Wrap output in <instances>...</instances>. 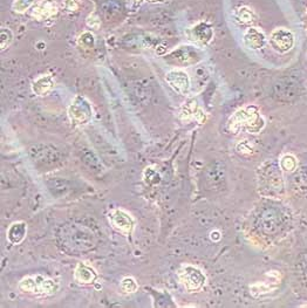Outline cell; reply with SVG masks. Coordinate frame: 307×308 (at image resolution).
<instances>
[{
  "mask_svg": "<svg viewBox=\"0 0 307 308\" xmlns=\"http://www.w3.org/2000/svg\"><path fill=\"white\" fill-rule=\"evenodd\" d=\"M60 238L62 239L63 245L73 251H89L96 244L94 233L87 228L76 224L63 226Z\"/></svg>",
  "mask_w": 307,
  "mask_h": 308,
  "instance_id": "obj_1",
  "label": "cell"
},
{
  "mask_svg": "<svg viewBox=\"0 0 307 308\" xmlns=\"http://www.w3.org/2000/svg\"><path fill=\"white\" fill-rule=\"evenodd\" d=\"M19 289L24 293H28V294L52 296L58 292L59 285L53 279L46 278L41 274H34L21 279L19 282Z\"/></svg>",
  "mask_w": 307,
  "mask_h": 308,
  "instance_id": "obj_2",
  "label": "cell"
},
{
  "mask_svg": "<svg viewBox=\"0 0 307 308\" xmlns=\"http://www.w3.org/2000/svg\"><path fill=\"white\" fill-rule=\"evenodd\" d=\"M241 127H245L250 133H257L264 127V120L258 115L256 107H248L236 112L229 121L231 132H238Z\"/></svg>",
  "mask_w": 307,
  "mask_h": 308,
  "instance_id": "obj_3",
  "label": "cell"
},
{
  "mask_svg": "<svg viewBox=\"0 0 307 308\" xmlns=\"http://www.w3.org/2000/svg\"><path fill=\"white\" fill-rule=\"evenodd\" d=\"M202 49L191 45H181L164 56V61L172 66H191L203 59Z\"/></svg>",
  "mask_w": 307,
  "mask_h": 308,
  "instance_id": "obj_4",
  "label": "cell"
},
{
  "mask_svg": "<svg viewBox=\"0 0 307 308\" xmlns=\"http://www.w3.org/2000/svg\"><path fill=\"white\" fill-rule=\"evenodd\" d=\"M93 118L90 102L82 95H76L68 107V119L74 126L87 125Z\"/></svg>",
  "mask_w": 307,
  "mask_h": 308,
  "instance_id": "obj_5",
  "label": "cell"
},
{
  "mask_svg": "<svg viewBox=\"0 0 307 308\" xmlns=\"http://www.w3.org/2000/svg\"><path fill=\"white\" fill-rule=\"evenodd\" d=\"M178 278L182 285L190 292L198 291L206 284V275L197 267L185 265L178 271Z\"/></svg>",
  "mask_w": 307,
  "mask_h": 308,
  "instance_id": "obj_6",
  "label": "cell"
},
{
  "mask_svg": "<svg viewBox=\"0 0 307 308\" xmlns=\"http://www.w3.org/2000/svg\"><path fill=\"white\" fill-rule=\"evenodd\" d=\"M30 155L37 164L41 165H51L56 162H60L61 154L56 150L55 147L51 144H39L31 148Z\"/></svg>",
  "mask_w": 307,
  "mask_h": 308,
  "instance_id": "obj_7",
  "label": "cell"
},
{
  "mask_svg": "<svg viewBox=\"0 0 307 308\" xmlns=\"http://www.w3.org/2000/svg\"><path fill=\"white\" fill-rule=\"evenodd\" d=\"M108 219L112 228L115 229L118 232L125 236L132 235L134 226H135V221H134L132 215H129L127 211L122 210V209L112 210L108 215Z\"/></svg>",
  "mask_w": 307,
  "mask_h": 308,
  "instance_id": "obj_8",
  "label": "cell"
},
{
  "mask_svg": "<svg viewBox=\"0 0 307 308\" xmlns=\"http://www.w3.org/2000/svg\"><path fill=\"white\" fill-rule=\"evenodd\" d=\"M270 45L278 53H287L294 46V35L286 28H277L271 33Z\"/></svg>",
  "mask_w": 307,
  "mask_h": 308,
  "instance_id": "obj_9",
  "label": "cell"
},
{
  "mask_svg": "<svg viewBox=\"0 0 307 308\" xmlns=\"http://www.w3.org/2000/svg\"><path fill=\"white\" fill-rule=\"evenodd\" d=\"M165 80H167L169 86H170L177 94L183 95V96L189 94L191 82H190V77L188 75V73H185L184 70L172 69L170 72L167 73Z\"/></svg>",
  "mask_w": 307,
  "mask_h": 308,
  "instance_id": "obj_10",
  "label": "cell"
},
{
  "mask_svg": "<svg viewBox=\"0 0 307 308\" xmlns=\"http://www.w3.org/2000/svg\"><path fill=\"white\" fill-rule=\"evenodd\" d=\"M59 7L56 0H39L32 11V17L38 21L51 19L58 13Z\"/></svg>",
  "mask_w": 307,
  "mask_h": 308,
  "instance_id": "obj_11",
  "label": "cell"
},
{
  "mask_svg": "<svg viewBox=\"0 0 307 308\" xmlns=\"http://www.w3.org/2000/svg\"><path fill=\"white\" fill-rule=\"evenodd\" d=\"M97 279V273L93 267L84 263H79L74 271V280L79 285L88 286L95 284Z\"/></svg>",
  "mask_w": 307,
  "mask_h": 308,
  "instance_id": "obj_12",
  "label": "cell"
},
{
  "mask_svg": "<svg viewBox=\"0 0 307 308\" xmlns=\"http://www.w3.org/2000/svg\"><path fill=\"white\" fill-rule=\"evenodd\" d=\"M243 41L246 47L252 51H258L262 49L266 44V37L262 31L256 27H250L244 33Z\"/></svg>",
  "mask_w": 307,
  "mask_h": 308,
  "instance_id": "obj_13",
  "label": "cell"
},
{
  "mask_svg": "<svg viewBox=\"0 0 307 308\" xmlns=\"http://www.w3.org/2000/svg\"><path fill=\"white\" fill-rule=\"evenodd\" d=\"M55 81L52 75L44 74V75L38 76L33 82H32V91L38 96H45L51 93L54 88Z\"/></svg>",
  "mask_w": 307,
  "mask_h": 308,
  "instance_id": "obj_14",
  "label": "cell"
},
{
  "mask_svg": "<svg viewBox=\"0 0 307 308\" xmlns=\"http://www.w3.org/2000/svg\"><path fill=\"white\" fill-rule=\"evenodd\" d=\"M27 235V224L23 221L14 222L9 226L6 231L7 240L12 245H19Z\"/></svg>",
  "mask_w": 307,
  "mask_h": 308,
  "instance_id": "obj_15",
  "label": "cell"
},
{
  "mask_svg": "<svg viewBox=\"0 0 307 308\" xmlns=\"http://www.w3.org/2000/svg\"><path fill=\"white\" fill-rule=\"evenodd\" d=\"M279 221L276 210H266L262 216V230L266 235H274L279 229Z\"/></svg>",
  "mask_w": 307,
  "mask_h": 308,
  "instance_id": "obj_16",
  "label": "cell"
},
{
  "mask_svg": "<svg viewBox=\"0 0 307 308\" xmlns=\"http://www.w3.org/2000/svg\"><path fill=\"white\" fill-rule=\"evenodd\" d=\"M192 38L196 42H199L202 45H207L211 41L214 37V30L209 24L199 23L191 30Z\"/></svg>",
  "mask_w": 307,
  "mask_h": 308,
  "instance_id": "obj_17",
  "label": "cell"
},
{
  "mask_svg": "<svg viewBox=\"0 0 307 308\" xmlns=\"http://www.w3.org/2000/svg\"><path fill=\"white\" fill-rule=\"evenodd\" d=\"M48 190L56 198H61L62 196H66V193L69 191L68 182L63 178H49L47 180Z\"/></svg>",
  "mask_w": 307,
  "mask_h": 308,
  "instance_id": "obj_18",
  "label": "cell"
},
{
  "mask_svg": "<svg viewBox=\"0 0 307 308\" xmlns=\"http://www.w3.org/2000/svg\"><path fill=\"white\" fill-rule=\"evenodd\" d=\"M236 17H237V19L241 21L242 24H246V25L255 23L257 19L256 14L253 13V11H251L249 7H245V6L241 7V9L237 11Z\"/></svg>",
  "mask_w": 307,
  "mask_h": 308,
  "instance_id": "obj_19",
  "label": "cell"
},
{
  "mask_svg": "<svg viewBox=\"0 0 307 308\" xmlns=\"http://www.w3.org/2000/svg\"><path fill=\"white\" fill-rule=\"evenodd\" d=\"M82 159L86 164L93 170H100L102 169V164L100 159L97 158V156L95 155L93 151H82Z\"/></svg>",
  "mask_w": 307,
  "mask_h": 308,
  "instance_id": "obj_20",
  "label": "cell"
},
{
  "mask_svg": "<svg viewBox=\"0 0 307 308\" xmlns=\"http://www.w3.org/2000/svg\"><path fill=\"white\" fill-rule=\"evenodd\" d=\"M35 4V0H14L12 11L17 14H24Z\"/></svg>",
  "mask_w": 307,
  "mask_h": 308,
  "instance_id": "obj_21",
  "label": "cell"
},
{
  "mask_svg": "<svg viewBox=\"0 0 307 308\" xmlns=\"http://www.w3.org/2000/svg\"><path fill=\"white\" fill-rule=\"evenodd\" d=\"M77 44H79L80 47L84 49H90L93 48L95 45V37L90 32H83L79 37V39H77Z\"/></svg>",
  "mask_w": 307,
  "mask_h": 308,
  "instance_id": "obj_22",
  "label": "cell"
},
{
  "mask_svg": "<svg viewBox=\"0 0 307 308\" xmlns=\"http://www.w3.org/2000/svg\"><path fill=\"white\" fill-rule=\"evenodd\" d=\"M120 287H121L123 293L129 294V293H135L137 289H139V285H137L135 279L132 277H127L122 279Z\"/></svg>",
  "mask_w": 307,
  "mask_h": 308,
  "instance_id": "obj_23",
  "label": "cell"
},
{
  "mask_svg": "<svg viewBox=\"0 0 307 308\" xmlns=\"http://www.w3.org/2000/svg\"><path fill=\"white\" fill-rule=\"evenodd\" d=\"M143 177H144V180H146V183L149 184V185H156V184L160 183V180H161L160 173H158L154 168H151V166L144 170Z\"/></svg>",
  "mask_w": 307,
  "mask_h": 308,
  "instance_id": "obj_24",
  "label": "cell"
},
{
  "mask_svg": "<svg viewBox=\"0 0 307 308\" xmlns=\"http://www.w3.org/2000/svg\"><path fill=\"white\" fill-rule=\"evenodd\" d=\"M0 38H2V40H0L2 41L0 42V48H2V51H5L13 40L12 32H11L9 28L2 27V30H0Z\"/></svg>",
  "mask_w": 307,
  "mask_h": 308,
  "instance_id": "obj_25",
  "label": "cell"
},
{
  "mask_svg": "<svg viewBox=\"0 0 307 308\" xmlns=\"http://www.w3.org/2000/svg\"><path fill=\"white\" fill-rule=\"evenodd\" d=\"M280 166L285 171H293L297 168V161L292 155H286L281 158Z\"/></svg>",
  "mask_w": 307,
  "mask_h": 308,
  "instance_id": "obj_26",
  "label": "cell"
},
{
  "mask_svg": "<svg viewBox=\"0 0 307 308\" xmlns=\"http://www.w3.org/2000/svg\"><path fill=\"white\" fill-rule=\"evenodd\" d=\"M299 274H300V278L304 284L307 285V254H302L299 259Z\"/></svg>",
  "mask_w": 307,
  "mask_h": 308,
  "instance_id": "obj_27",
  "label": "cell"
},
{
  "mask_svg": "<svg viewBox=\"0 0 307 308\" xmlns=\"http://www.w3.org/2000/svg\"><path fill=\"white\" fill-rule=\"evenodd\" d=\"M63 6L68 12H76L80 9V0H65Z\"/></svg>",
  "mask_w": 307,
  "mask_h": 308,
  "instance_id": "obj_28",
  "label": "cell"
},
{
  "mask_svg": "<svg viewBox=\"0 0 307 308\" xmlns=\"http://www.w3.org/2000/svg\"><path fill=\"white\" fill-rule=\"evenodd\" d=\"M211 239L213 240H220L221 239V233L218 231L211 232Z\"/></svg>",
  "mask_w": 307,
  "mask_h": 308,
  "instance_id": "obj_29",
  "label": "cell"
},
{
  "mask_svg": "<svg viewBox=\"0 0 307 308\" xmlns=\"http://www.w3.org/2000/svg\"><path fill=\"white\" fill-rule=\"evenodd\" d=\"M149 2H151V3H157V2H161V0H149Z\"/></svg>",
  "mask_w": 307,
  "mask_h": 308,
  "instance_id": "obj_30",
  "label": "cell"
}]
</instances>
